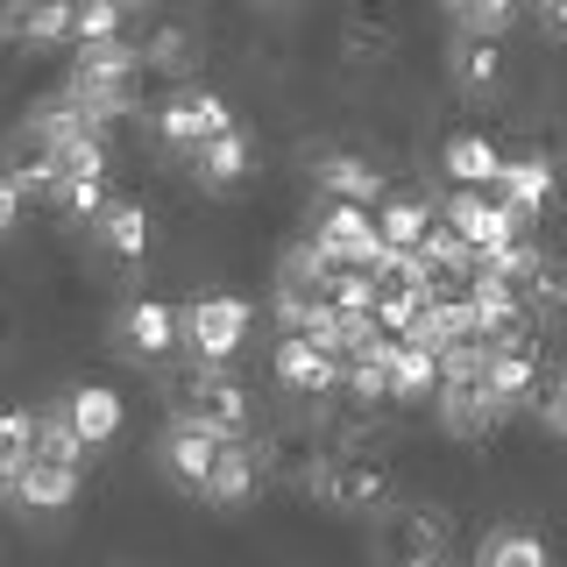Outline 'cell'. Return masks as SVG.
<instances>
[{"mask_svg": "<svg viewBox=\"0 0 567 567\" xmlns=\"http://www.w3.org/2000/svg\"><path fill=\"white\" fill-rule=\"evenodd\" d=\"M369 560L377 567H447L454 518L440 504H383L369 518Z\"/></svg>", "mask_w": 567, "mask_h": 567, "instance_id": "cell-1", "label": "cell"}, {"mask_svg": "<svg viewBox=\"0 0 567 567\" xmlns=\"http://www.w3.org/2000/svg\"><path fill=\"white\" fill-rule=\"evenodd\" d=\"M306 496L319 511H333V518H377L390 504V461L383 447H327L312 468Z\"/></svg>", "mask_w": 567, "mask_h": 567, "instance_id": "cell-2", "label": "cell"}, {"mask_svg": "<svg viewBox=\"0 0 567 567\" xmlns=\"http://www.w3.org/2000/svg\"><path fill=\"white\" fill-rule=\"evenodd\" d=\"M142 58H135V43L128 35H114V43H93V50H79L71 58V79H64V93L85 106V114H100V121H121V114H135V100H142Z\"/></svg>", "mask_w": 567, "mask_h": 567, "instance_id": "cell-3", "label": "cell"}, {"mask_svg": "<svg viewBox=\"0 0 567 567\" xmlns=\"http://www.w3.org/2000/svg\"><path fill=\"white\" fill-rule=\"evenodd\" d=\"M171 404H177L171 419H192V425H206V433H220V440L256 433V404H248L241 377H227V362H192L185 377L171 383Z\"/></svg>", "mask_w": 567, "mask_h": 567, "instance_id": "cell-4", "label": "cell"}, {"mask_svg": "<svg viewBox=\"0 0 567 567\" xmlns=\"http://www.w3.org/2000/svg\"><path fill=\"white\" fill-rule=\"evenodd\" d=\"M227 128H241V121H235V106L213 93V85H177V93L156 106V142L177 150V156L206 150V142L227 135Z\"/></svg>", "mask_w": 567, "mask_h": 567, "instance_id": "cell-5", "label": "cell"}, {"mask_svg": "<svg viewBox=\"0 0 567 567\" xmlns=\"http://www.w3.org/2000/svg\"><path fill=\"white\" fill-rule=\"evenodd\" d=\"M177 341H185V312L164 306V298H128L121 319H114V354H121V362H135V369L171 362Z\"/></svg>", "mask_w": 567, "mask_h": 567, "instance_id": "cell-6", "label": "cell"}, {"mask_svg": "<svg viewBox=\"0 0 567 567\" xmlns=\"http://www.w3.org/2000/svg\"><path fill=\"white\" fill-rule=\"evenodd\" d=\"M440 227H447L468 256H496V248L525 241V220L496 199V192H454V199L440 206Z\"/></svg>", "mask_w": 567, "mask_h": 567, "instance_id": "cell-7", "label": "cell"}, {"mask_svg": "<svg viewBox=\"0 0 567 567\" xmlns=\"http://www.w3.org/2000/svg\"><path fill=\"white\" fill-rule=\"evenodd\" d=\"M327 262H354V270H377L383 241H377V206H348V199H319L312 235H306Z\"/></svg>", "mask_w": 567, "mask_h": 567, "instance_id": "cell-8", "label": "cell"}, {"mask_svg": "<svg viewBox=\"0 0 567 567\" xmlns=\"http://www.w3.org/2000/svg\"><path fill=\"white\" fill-rule=\"evenodd\" d=\"M433 412H440V425H447L454 440H489L496 425L511 419V404L496 398V390H489L483 377H440V390H433Z\"/></svg>", "mask_w": 567, "mask_h": 567, "instance_id": "cell-9", "label": "cell"}, {"mask_svg": "<svg viewBox=\"0 0 567 567\" xmlns=\"http://www.w3.org/2000/svg\"><path fill=\"white\" fill-rule=\"evenodd\" d=\"M58 171H64V142L50 128H35V121H22V128L8 135V150H0V177H8L22 199H35V192H58Z\"/></svg>", "mask_w": 567, "mask_h": 567, "instance_id": "cell-10", "label": "cell"}, {"mask_svg": "<svg viewBox=\"0 0 567 567\" xmlns=\"http://www.w3.org/2000/svg\"><path fill=\"white\" fill-rule=\"evenodd\" d=\"M220 447H227L220 433H206V425H192V419H171V425H164V440H156V468H164L177 489L206 496V483H213V461H220Z\"/></svg>", "mask_w": 567, "mask_h": 567, "instance_id": "cell-11", "label": "cell"}, {"mask_svg": "<svg viewBox=\"0 0 567 567\" xmlns=\"http://www.w3.org/2000/svg\"><path fill=\"white\" fill-rule=\"evenodd\" d=\"M404 50V22L383 8V0H354V8L341 14V64L354 71H377Z\"/></svg>", "mask_w": 567, "mask_h": 567, "instance_id": "cell-12", "label": "cell"}, {"mask_svg": "<svg viewBox=\"0 0 567 567\" xmlns=\"http://www.w3.org/2000/svg\"><path fill=\"white\" fill-rule=\"evenodd\" d=\"M341 354H333V348H319L312 341V333H284V341H277V383L284 390H291V398H341Z\"/></svg>", "mask_w": 567, "mask_h": 567, "instance_id": "cell-13", "label": "cell"}, {"mask_svg": "<svg viewBox=\"0 0 567 567\" xmlns=\"http://www.w3.org/2000/svg\"><path fill=\"white\" fill-rule=\"evenodd\" d=\"M248 327H256V312H248V298H199V306L185 312V348L199 354V362H227Z\"/></svg>", "mask_w": 567, "mask_h": 567, "instance_id": "cell-14", "label": "cell"}, {"mask_svg": "<svg viewBox=\"0 0 567 567\" xmlns=\"http://www.w3.org/2000/svg\"><path fill=\"white\" fill-rule=\"evenodd\" d=\"M447 71H454V85L468 100H496L504 93V35L496 29H454V43H447Z\"/></svg>", "mask_w": 567, "mask_h": 567, "instance_id": "cell-15", "label": "cell"}, {"mask_svg": "<svg viewBox=\"0 0 567 567\" xmlns=\"http://www.w3.org/2000/svg\"><path fill=\"white\" fill-rule=\"evenodd\" d=\"M71 220H93L106 206V142H64V171H58V192H50Z\"/></svg>", "mask_w": 567, "mask_h": 567, "instance_id": "cell-16", "label": "cell"}, {"mask_svg": "<svg viewBox=\"0 0 567 567\" xmlns=\"http://www.w3.org/2000/svg\"><path fill=\"white\" fill-rule=\"evenodd\" d=\"M71 14H79V0H0V43L58 50L71 43Z\"/></svg>", "mask_w": 567, "mask_h": 567, "instance_id": "cell-17", "label": "cell"}, {"mask_svg": "<svg viewBox=\"0 0 567 567\" xmlns=\"http://www.w3.org/2000/svg\"><path fill=\"white\" fill-rule=\"evenodd\" d=\"M150 241H156V227H150V206H135V199H106L93 213V248L114 270H135L142 256H150Z\"/></svg>", "mask_w": 567, "mask_h": 567, "instance_id": "cell-18", "label": "cell"}, {"mask_svg": "<svg viewBox=\"0 0 567 567\" xmlns=\"http://www.w3.org/2000/svg\"><path fill=\"white\" fill-rule=\"evenodd\" d=\"M554 192H560V164H554V156H504V171H496V199L518 213L525 227L554 206Z\"/></svg>", "mask_w": 567, "mask_h": 567, "instance_id": "cell-19", "label": "cell"}, {"mask_svg": "<svg viewBox=\"0 0 567 567\" xmlns=\"http://www.w3.org/2000/svg\"><path fill=\"white\" fill-rule=\"evenodd\" d=\"M312 185H319V199L383 206V171L369 164V156H354V150H327V156L312 164Z\"/></svg>", "mask_w": 567, "mask_h": 567, "instance_id": "cell-20", "label": "cell"}, {"mask_svg": "<svg viewBox=\"0 0 567 567\" xmlns=\"http://www.w3.org/2000/svg\"><path fill=\"white\" fill-rule=\"evenodd\" d=\"M185 164H192V177H199L206 192H241L248 171H256V142H248L241 128H227V135H213L206 150H192Z\"/></svg>", "mask_w": 567, "mask_h": 567, "instance_id": "cell-21", "label": "cell"}, {"mask_svg": "<svg viewBox=\"0 0 567 567\" xmlns=\"http://www.w3.org/2000/svg\"><path fill=\"white\" fill-rule=\"evenodd\" d=\"M433 235H440V213L425 206V199H383V206H377V241H383V256H419Z\"/></svg>", "mask_w": 567, "mask_h": 567, "instance_id": "cell-22", "label": "cell"}, {"mask_svg": "<svg viewBox=\"0 0 567 567\" xmlns=\"http://www.w3.org/2000/svg\"><path fill=\"white\" fill-rule=\"evenodd\" d=\"M64 419H71V433H79L85 447H106V440L121 433V398L106 383H71L64 390Z\"/></svg>", "mask_w": 567, "mask_h": 567, "instance_id": "cell-23", "label": "cell"}, {"mask_svg": "<svg viewBox=\"0 0 567 567\" xmlns=\"http://www.w3.org/2000/svg\"><path fill=\"white\" fill-rule=\"evenodd\" d=\"M440 171H447L461 192H496V171H504V156H496L489 135H447V150H440Z\"/></svg>", "mask_w": 567, "mask_h": 567, "instance_id": "cell-24", "label": "cell"}, {"mask_svg": "<svg viewBox=\"0 0 567 567\" xmlns=\"http://www.w3.org/2000/svg\"><path fill=\"white\" fill-rule=\"evenodd\" d=\"M262 489V468H256V447L248 440H227L220 461H213V483H206V504H220V511H235L248 504V496Z\"/></svg>", "mask_w": 567, "mask_h": 567, "instance_id": "cell-25", "label": "cell"}, {"mask_svg": "<svg viewBox=\"0 0 567 567\" xmlns=\"http://www.w3.org/2000/svg\"><path fill=\"white\" fill-rule=\"evenodd\" d=\"M14 496H22L29 511H64L71 496H79V468H71V461H29V468L14 475Z\"/></svg>", "mask_w": 567, "mask_h": 567, "instance_id": "cell-26", "label": "cell"}, {"mask_svg": "<svg viewBox=\"0 0 567 567\" xmlns=\"http://www.w3.org/2000/svg\"><path fill=\"white\" fill-rule=\"evenodd\" d=\"M135 58H142V71L177 79V71H192V29L185 22H150V29L135 35Z\"/></svg>", "mask_w": 567, "mask_h": 567, "instance_id": "cell-27", "label": "cell"}, {"mask_svg": "<svg viewBox=\"0 0 567 567\" xmlns=\"http://www.w3.org/2000/svg\"><path fill=\"white\" fill-rule=\"evenodd\" d=\"M518 298H525L532 319H567V262L560 256H539V262H532V277L518 284Z\"/></svg>", "mask_w": 567, "mask_h": 567, "instance_id": "cell-28", "label": "cell"}, {"mask_svg": "<svg viewBox=\"0 0 567 567\" xmlns=\"http://www.w3.org/2000/svg\"><path fill=\"white\" fill-rule=\"evenodd\" d=\"M475 567H546V539L525 525H496L483 539V554H475Z\"/></svg>", "mask_w": 567, "mask_h": 567, "instance_id": "cell-29", "label": "cell"}, {"mask_svg": "<svg viewBox=\"0 0 567 567\" xmlns=\"http://www.w3.org/2000/svg\"><path fill=\"white\" fill-rule=\"evenodd\" d=\"M390 377H398V404L404 398H433L440 390V354H425L412 341H390Z\"/></svg>", "mask_w": 567, "mask_h": 567, "instance_id": "cell-30", "label": "cell"}, {"mask_svg": "<svg viewBox=\"0 0 567 567\" xmlns=\"http://www.w3.org/2000/svg\"><path fill=\"white\" fill-rule=\"evenodd\" d=\"M85 440L71 433V419H64V404H50V412H35V461H71V468H85Z\"/></svg>", "mask_w": 567, "mask_h": 567, "instance_id": "cell-31", "label": "cell"}, {"mask_svg": "<svg viewBox=\"0 0 567 567\" xmlns=\"http://www.w3.org/2000/svg\"><path fill=\"white\" fill-rule=\"evenodd\" d=\"M114 35H128V8H121V0H79V14H71V43L93 50V43H114Z\"/></svg>", "mask_w": 567, "mask_h": 567, "instance_id": "cell-32", "label": "cell"}, {"mask_svg": "<svg viewBox=\"0 0 567 567\" xmlns=\"http://www.w3.org/2000/svg\"><path fill=\"white\" fill-rule=\"evenodd\" d=\"M35 461V419L29 412H0V483L14 489V475H22Z\"/></svg>", "mask_w": 567, "mask_h": 567, "instance_id": "cell-33", "label": "cell"}, {"mask_svg": "<svg viewBox=\"0 0 567 567\" xmlns=\"http://www.w3.org/2000/svg\"><path fill=\"white\" fill-rule=\"evenodd\" d=\"M518 8H525V0H447V14L461 29H504Z\"/></svg>", "mask_w": 567, "mask_h": 567, "instance_id": "cell-34", "label": "cell"}, {"mask_svg": "<svg viewBox=\"0 0 567 567\" xmlns=\"http://www.w3.org/2000/svg\"><path fill=\"white\" fill-rule=\"evenodd\" d=\"M532 412L546 419V433H560V440H567V369H554V377L539 383V398H532Z\"/></svg>", "mask_w": 567, "mask_h": 567, "instance_id": "cell-35", "label": "cell"}, {"mask_svg": "<svg viewBox=\"0 0 567 567\" xmlns=\"http://www.w3.org/2000/svg\"><path fill=\"white\" fill-rule=\"evenodd\" d=\"M539 8V29L554 35V43H567V0H532Z\"/></svg>", "mask_w": 567, "mask_h": 567, "instance_id": "cell-36", "label": "cell"}, {"mask_svg": "<svg viewBox=\"0 0 567 567\" xmlns=\"http://www.w3.org/2000/svg\"><path fill=\"white\" fill-rule=\"evenodd\" d=\"M22 206H29V199H22V192H14V185H8V177H0V235H8V227H14V220H22Z\"/></svg>", "mask_w": 567, "mask_h": 567, "instance_id": "cell-37", "label": "cell"}, {"mask_svg": "<svg viewBox=\"0 0 567 567\" xmlns=\"http://www.w3.org/2000/svg\"><path fill=\"white\" fill-rule=\"evenodd\" d=\"M256 8H291V0H256Z\"/></svg>", "mask_w": 567, "mask_h": 567, "instance_id": "cell-38", "label": "cell"}, {"mask_svg": "<svg viewBox=\"0 0 567 567\" xmlns=\"http://www.w3.org/2000/svg\"><path fill=\"white\" fill-rule=\"evenodd\" d=\"M121 8H128V14H135V8H142V0H121Z\"/></svg>", "mask_w": 567, "mask_h": 567, "instance_id": "cell-39", "label": "cell"}]
</instances>
